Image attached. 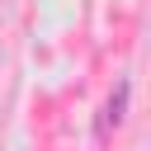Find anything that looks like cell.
<instances>
[{"label": "cell", "mask_w": 151, "mask_h": 151, "mask_svg": "<svg viewBox=\"0 0 151 151\" xmlns=\"http://www.w3.org/2000/svg\"><path fill=\"white\" fill-rule=\"evenodd\" d=\"M127 90H132V85H127V80H118V90H113V99H109V113H104V127H109V123L118 127V123L127 118Z\"/></svg>", "instance_id": "cell-1"}]
</instances>
